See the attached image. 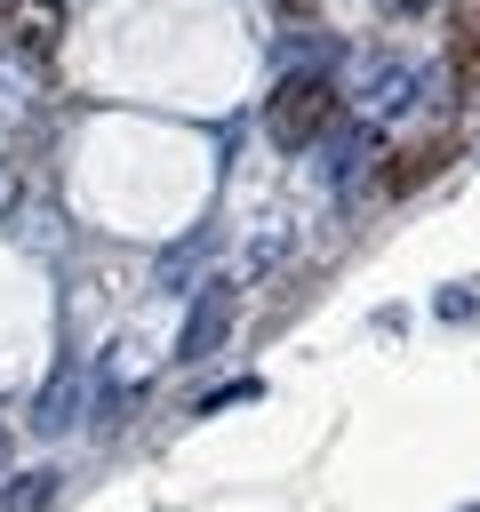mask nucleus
<instances>
[{"label": "nucleus", "instance_id": "obj_1", "mask_svg": "<svg viewBox=\"0 0 480 512\" xmlns=\"http://www.w3.org/2000/svg\"><path fill=\"white\" fill-rule=\"evenodd\" d=\"M328 120H336V88H328V72H280V80H272V96H264V136H272L280 152L320 144Z\"/></svg>", "mask_w": 480, "mask_h": 512}, {"label": "nucleus", "instance_id": "obj_2", "mask_svg": "<svg viewBox=\"0 0 480 512\" xmlns=\"http://www.w3.org/2000/svg\"><path fill=\"white\" fill-rule=\"evenodd\" d=\"M344 88H352V112H360V120H384V128H392V120L416 112V96H424V64H416V56H360Z\"/></svg>", "mask_w": 480, "mask_h": 512}, {"label": "nucleus", "instance_id": "obj_3", "mask_svg": "<svg viewBox=\"0 0 480 512\" xmlns=\"http://www.w3.org/2000/svg\"><path fill=\"white\" fill-rule=\"evenodd\" d=\"M224 328H232V288L208 280L200 304H192V320H184V336H176V352H184V360H208V352L224 344Z\"/></svg>", "mask_w": 480, "mask_h": 512}, {"label": "nucleus", "instance_id": "obj_4", "mask_svg": "<svg viewBox=\"0 0 480 512\" xmlns=\"http://www.w3.org/2000/svg\"><path fill=\"white\" fill-rule=\"evenodd\" d=\"M48 496H56V480H48V472H24V480H16L8 496H0V512H40Z\"/></svg>", "mask_w": 480, "mask_h": 512}, {"label": "nucleus", "instance_id": "obj_5", "mask_svg": "<svg viewBox=\"0 0 480 512\" xmlns=\"http://www.w3.org/2000/svg\"><path fill=\"white\" fill-rule=\"evenodd\" d=\"M280 8H296V16H304V8H312V0H280Z\"/></svg>", "mask_w": 480, "mask_h": 512}, {"label": "nucleus", "instance_id": "obj_6", "mask_svg": "<svg viewBox=\"0 0 480 512\" xmlns=\"http://www.w3.org/2000/svg\"><path fill=\"white\" fill-rule=\"evenodd\" d=\"M376 8H384V0H376ZM392 8H408V0H392Z\"/></svg>", "mask_w": 480, "mask_h": 512}]
</instances>
